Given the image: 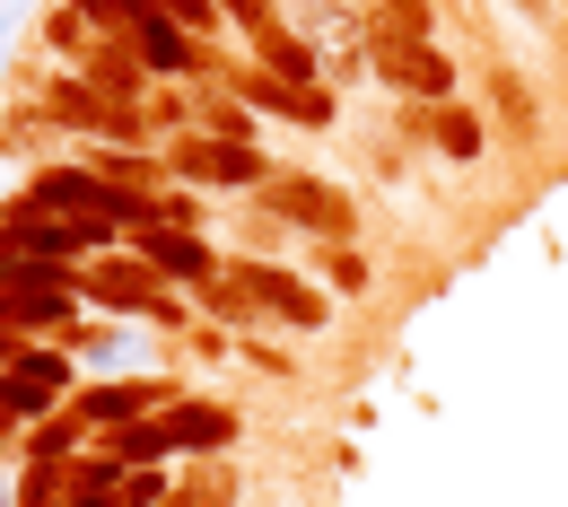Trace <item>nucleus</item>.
Returning <instances> with one entry per match:
<instances>
[{
    "label": "nucleus",
    "mask_w": 568,
    "mask_h": 507,
    "mask_svg": "<svg viewBox=\"0 0 568 507\" xmlns=\"http://www.w3.org/2000/svg\"><path fill=\"white\" fill-rule=\"evenodd\" d=\"M166 403H184L166 376H88V385L71 394V412H79L97 437L123 429V420H149V412H166Z\"/></svg>",
    "instance_id": "1a4fd4ad"
},
{
    "label": "nucleus",
    "mask_w": 568,
    "mask_h": 507,
    "mask_svg": "<svg viewBox=\"0 0 568 507\" xmlns=\"http://www.w3.org/2000/svg\"><path fill=\"white\" fill-rule=\"evenodd\" d=\"M9 367H18V376H36V385H53L62 403L79 394V359L62 351V342H18V359H9Z\"/></svg>",
    "instance_id": "f3484780"
},
{
    "label": "nucleus",
    "mask_w": 568,
    "mask_h": 507,
    "mask_svg": "<svg viewBox=\"0 0 568 507\" xmlns=\"http://www.w3.org/2000/svg\"><path fill=\"white\" fill-rule=\"evenodd\" d=\"M158 9H166V18H184L193 36H219V27H227V9H219V0H158Z\"/></svg>",
    "instance_id": "cd10ccee"
},
{
    "label": "nucleus",
    "mask_w": 568,
    "mask_h": 507,
    "mask_svg": "<svg viewBox=\"0 0 568 507\" xmlns=\"http://www.w3.org/2000/svg\"><path fill=\"white\" fill-rule=\"evenodd\" d=\"M71 342L97 376H158V367H141V333H123V324H71Z\"/></svg>",
    "instance_id": "4468645a"
},
{
    "label": "nucleus",
    "mask_w": 568,
    "mask_h": 507,
    "mask_svg": "<svg viewBox=\"0 0 568 507\" xmlns=\"http://www.w3.org/2000/svg\"><path fill=\"white\" fill-rule=\"evenodd\" d=\"M79 79H88V88H105L114 105H141L149 88H158L132 36H88V53H79Z\"/></svg>",
    "instance_id": "f8f14e48"
},
{
    "label": "nucleus",
    "mask_w": 568,
    "mask_h": 507,
    "mask_svg": "<svg viewBox=\"0 0 568 507\" xmlns=\"http://www.w3.org/2000/svg\"><path fill=\"white\" fill-rule=\"evenodd\" d=\"M9 263H18V236H9V227H0V272H9Z\"/></svg>",
    "instance_id": "473e14b6"
},
{
    "label": "nucleus",
    "mask_w": 568,
    "mask_h": 507,
    "mask_svg": "<svg viewBox=\"0 0 568 507\" xmlns=\"http://www.w3.org/2000/svg\"><path fill=\"white\" fill-rule=\"evenodd\" d=\"M428 141L446 149L455 166H473V158H481V114H464V105H437V114H428Z\"/></svg>",
    "instance_id": "412c9836"
},
{
    "label": "nucleus",
    "mask_w": 568,
    "mask_h": 507,
    "mask_svg": "<svg viewBox=\"0 0 568 507\" xmlns=\"http://www.w3.org/2000/svg\"><path fill=\"white\" fill-rule=\"evenodd\" d=\"M79 297H88V315H114V324H184V315H193V306L166 290L141 254H123V245L79 263Z\"/></svg>",
    "instance_id": "f257e3e1"
},
{
    "label": "nucleus",
    "mask_w": 568,
    "mask_h": 507,
    "mask_svg": "<svg viewBox=\"0 0 568 507\" xmlns=\"http://www.w3.org/2000/svg\"><path fill=\"white\" fill-rule=\"evenodd\" d=\"M0 412H9L18 429H36V420H53V412H62V394H53V385H36V376H18V367H0Z\"/></svg>",
    "instance_id": "a211bd4d"
},
{
    "label": "nucleus",
    "mask_w": 568,
    "mask_h": 507,
    "mask_svg": "<svg viewBox=\"0 0 568 507\" xmlns=\"http://www.w3.org/2000/svg\"><path fill=\"white\" fill-rule=\"evenodd\" d=\"M71 9L88 18V27H97V36H132L149 9H158V0H71Z\"/></svg>",
    "instance_id": "b1692460"
},
{
    "label": "nucleus",
    "mask_w": 568,
    "mask_h": 507,
    "mask_svg": "<svg viewBox=\"0 0 568 507\" xmlns=\"http://www.w3.org/2000/svg\"><path fill=\"white\" fill-rule=\"evenodd\" d=\"M0 297H9V324L27 333V342H44V333H71L79 324V263H36V254H18L9 272H0Z\"/></svg>",
    "instance_id": "f03ea898"
},
{
    "label": "nucleus",
    "mask_w": 568,
    "mask_h": 507,
    "mask_svg": "<svg viewBox=\"0 0 568 507\" xmlns=\"http://www.w3.org/2000/svg\"><path fill=\"white\" fill-rule=\"evenodd\" d=\"M132 44H141L149 79H193V71H211V44H202L184 18H166V9H149L141 27H132Z\"/></svg>",
    "instance_id": "9b49d317"
},
{
    "label": "nucleus",
    "mask_w": 568,
    "mask_h": 507,
    "mask_svg": "<svg viewBox=\"0 0 568 507\" xmlns=\"http://www.w3.org/2000/svg\"><path fill=\"white\" fill-rule=\"evenodd\" d=\"M333 281H342V290H367V263H358L351 245H342V254H333Z\"/></svg>",
    "instance_id": "c756f323"
},
{
    "label": "nucleus",
    "mask_w": 568,
    "mask_h": 507,
    "mask_svg": "<svg viewBox=\"0 0 568 507\" xmlns=\"http://www.w3.org/2000/svg\"><path fill=\"white\" fill-rule=\"evenodd\" d=\"M9 36H18V9H9V0H0V53H9Z\"/></svg>",
    "instance_id": "2f4dec72"
},
{
    "label": "nucleus",
    "mask_w": 568,
    "mask_h": 507,
    "mask_svg": "<svg viewBox=\"0 0 568 507\" xmlns=\"http://www.w3.org/2000/svg\"><path fill=\"white\" fill-rule=\"evenodd\" d=\"M254 53H263V71H281V79H297V88H315V53L288 36V27H263L254 36Z\"/></svg>",
    "instance_id": "4be33fe9"
},
{
    "label": "nucleus",
    "mask_w": 568,
    "mask_h": 507,
    "mask_svg": "<svg viewBox=\"0 0 568 507\" xmlns=\"http://www.w3.org/2000/svg\"><path fill=\"white\" fill-rule=\"evenodd\" d=\"M227 499H236V481H227V473H202L193 490H175L166 507H227Z\"/></svg>",
    "instance_id": "c85d7f7f"
},
{
    "label": "nucleus",
    "mask_w": 568,
    "mask_h": 507,
    "mask_svg": "<svg viewBox=\"0 0 568 507\" xmlns=\"http://www.w3.org/2000/svg\"><path fill=\"white\" fill-rule=\"evenodd\" d=\"M62 499H79V473H71V464H18L9 507H62Z\"/></svg>",
    "instance_id": "6ab92c4d"
},
{
    "label": "nucleus",
    "mask_w": 568,
    "mask_h": 507,
    "mask_svg": "<svg viewBox=\"0 0 568 507\" xmlns=\"http://www.w3.org/2000/svg\"><path fill=\"white\" fill-rule=\"evenodd\" d=\"M88 437H97V429H88V420H79L71 403H62L53 420H36V429L18 437V464H71V455L88 446Z\"/></svg>",
    "instance_id": "2eb2a0df"
},
{
    "label": "nucleus",
    "mask_w": 568,
    "mask_h": 507,
    "mask_svg": "<svg viewBox=\"0 0 568 507\" xmlns=\"http://www.w3.org/2000/svg\"><path fill=\"white\" fill-rule=\"evenodd\" d=\"M44 36H53V53H71V62H79V53H88V36H97V27H88V18H79L71 0H62V9H53V18H44Z\"/></svg>",
    "instance_id": "bb28decb"
},
{
    "label": "nucleus",
    "mask_w": 568,
    "mask_h": 507,
    "mask_svg": "<svg viewBox=\"0 0 568 507\" xmlns=\"http://www.w3.org/2000/svg\"><path fill=\"white\" fill-rule=\"evenodd\" d=\"M123 254H141L166 290H202V281H219V245L202 236V227H166V219H149V227L123 236Z\"/></svg>",
    "instance_id": "0eeeda50"
},
{
    "label": "nucleus",
    "mask_w": 568,
    "mask_h": 507,
    "mask_svg": "<svg viewBox=\"0 0 568 507\" xmlns=\"http://www.w3.org/2000/svg\"><path fill=\"white\" fill-rule=\"evenodd\" d=\"M193 297H202V315H211V324H227V333H254V324H263V306L227 281V263H219V281H202Z\"/></svg>",
    "instance_id": "aec40b11"
},
{
    "label": "nucleus",
    "mask_w": 568,
    "mask_h": 507,
    "mask_svg": "<svg viewBox=\"0 0 568 507\" xmlns=\"http://www.w3.org/2000/svg\"><path fill=\"white\" fill-rule=\"evenodd\" d=\"M219 88H227V97H245L254 114L306 123V132H324V123H333V97H324V88H297V79L263 71V62H236V71H219Z\"/></svg>",
    "instance_id": "9d476101"
},
{
    "label": "nucleus",
    "mask_w": 568,
    "mask_h": 507,
    "mask_svg": "<svg viewBox=\"0 0 568 507\" xmlns=\"http://www.w3.org/2000/svg\"><path fill=\"white\" fill-rule=\"evenodd\" d=\"M166 499H175L166 464H123V507H166Z\"/></svg>",
    "instance_id": "a878e982"
},
{
    "label": "nucleus",
    "mask_w": 568,
    "mask_h": 507,
    "mask_svg": "<svg viewBox=\"0 0 568 507\" xmlns=\"http://www.w3.org/2000/svg\"><path fill=\"white\" fill-rule=\"evenodd\" d=\"M254 202H263L272 227H306V236H333V245H351V227H358L351 193H333V184H315V175H272Z\"/></svg>",
    "instance_id": "39448f33"
},
{
    "label": "nucleus",
    "mask_w": 568,
    "mask_h": 507,
    "mask_svg": "<svg viewBox=\"0 0 568 507\" xmlns=\"http://www.w3.org/2000/svg\"><path fill=\"white\" fill-rule=\"evenodd\" d=\"M79 166H97L105 184H132V193H166V158H141V149H88Z\"/></svg>",
    "instance_id": "dca6fc26"
},
{
    "label": "nucleus",
    "mask_w": 568,
    "mask_h": 507,
    "mask_svg": "<svg viewBox=\"0 0 568 507\" xmlns=\"http://www.w3.org/2000/svg\"><path fill=\"white\" fill-rule=\"evenodd\" d=\"M62 507H123V490H79V499H62Z\"/></svg>",
    "instance_id": "7c9ffc66"
},
{
    "label": "nucleus",
    "mask_w": 568,
    "mask_h": 507,
    "mask_svg": "<svg viewBox=\"0 0 568 507\" xmlns=\"http://www.w3.org/2000/svg\"><path fill=\"white\" fill-rule=\"evenodd\" d=\"M105 446L123 455V464H166V420L149 412V420H123V429H105Z\"/></svg>",
    "instance_id": "5701e85b"
},
{
    "label": "nucleus",
    "mask_w": 568,
    "mask_h": 507,
    "mask_svg": "<svg viewBox=\"0 0 568 507\" xmlns=\"http://www.w3.org/2000/svg\"><path fill=\"white\" fill-rule=\"evenodd\" d=\"M227 281L254 297L272 324H288V333H324V324H333V297L315 290V281H297L288 263H263V254H245V263H227Z\"/></svg>",
    "instance_id": "20e7f679"
},
{
    "label": "nucleus",
    "mask_w": 568,
    "mask_h": 507,
    "mask_svg": "<svg viewBox=\"0 0 568 507\" xmlns=\"http://www.w3.org/2000/svg\"><path fill=\"white\" fill-rule=\"evenodd\" d=\"M202 132H219V141H254V105H245V97H227V88H211Z\"/></svg>",
    "instance_id": "393cba45"
},
{
    "label": "nucleus",
    "mask_w": 568,
    "mask_h": 507,
    "mask_svg": "<svg viewBox=\"0 0 568 507\" xmlns=\"http://www.w3.org/2000/svg\"><path fill=\"white\" fill-rule=\"evenodd\" d=\"M44 114L62 123V132H97L105 149H141V105H114L105 88H88V79H44Z\"/></svg>",
    "instance_id": "423d86ee"
},
{
    "label": "nucleus",
    "mask_w": 568,
    "mask_h": 507,
    "mask_svg": "<svg viewBox=\"0 0 568 507\" xmlns=\"http://www.w3.org/2000/svg\"><path fill=\"white\" fill-rule=\"evenodd\" d=\"M367 71L420 105H446V88H455V62L437 53V36H367Z\"/></svg>",
    "instance_id": "6e6552de"
},
{
    "label": "nucleus",
    "mask_w": 568,
    "mask_h": 507,
    "mask_svg": "<svg viewBox=\"0 0 568 507\" xmlns=\"http://www.w3.org/2000/svg\"><path fill=\"white\" fill-rule=\"evenodd\" d=\"M158 420H166V455H227V437H236V412L227 403H193V394L166 403Z\"/></svg>",
    "instance_id": "ddd939ff"
},
{
    "label": "nucleus",
    "mask_w": 568,
    "mask_h": 507,
    "mask_svg": "<svg viewBox=\"0 0 568 507\" xmlns=\"http://www.w3.org/2000/svg\"><path fill=\"white\" fill-rule=\"evenodd\" d=\"M166 175H175V184H202V193H263V184H272L263 149L219 141V132H184V141L166 149Z\"/></svg>",
    "instance_id": "7ed1b4c3"
},
{
    "label": "nucleus",
    "mask_w": 568,
    "mask_h": 507,
    "mask_svg": "<svg viewBox=\"0 0 568 507\" xmlns=\"http://www.w3.org/2000/svg\"><path fill=\"white\" fill-rule=\"evenodd\" d=\"M18 437H27V429H18V420H9V412H0V446H18Z\"/></svg>",
    "instance_id": "72a5a7b5"
}]
</instances>
